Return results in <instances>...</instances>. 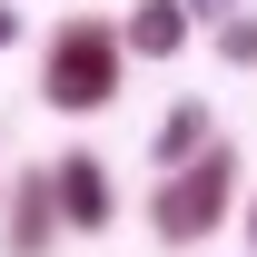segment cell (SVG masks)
Wrapping results in <instances>:
<instances>
[{
    "mask_svg": "<svg viewBox=\"0 0 257 257\" xmlns=\"http://www.w3.org/2000/svg\"><path fill=\"white\" fill-rule=\"evenodd\" d=\"M237 198H247V159H237V139H208L188 168H168L149 188V237L159 247H208Z\"/></svg>",
    "mask_w": 257,
    "mask_h": 257,
    "instance_id": "cell-1",
    "label": "cell"
},
{
    "mask_svg": "<svg viewBox=\"0 0 257 257\" xmlns=\"http://www.w3.org/2000/svg\"><path fill=\"white\" fill-rule=\"evenodd\" d=\"M128 79V50H119V20H99V10H69L60 30L40 40V99L60 109V119H89L109 109Z\"/></svg>",
    "mask_w": 257,
    "mask_h": 257,
    "instance_id": "cell-2",
    "label": "cell"
},
{
    "mask_svg": "<svg viewBox=\"0 0 257 257\" xmlns=\"http://www.w3.org/2000/svg\"><path fill=\"white\" fill-rule=\"evenodd\" d=\"M50 208H60V237H109L119 227V178L99 149H60L50 159Z\"/></svg>",
    "mask_w": 257,
    "mask_h": 257,
    "instance_id": "cell-3",
    "label": "cell"
},
{
    "mask_svg": "<svg viewBox=\"0 0 257 257\" xmlns=\"http://www.w3.org/2000/svg\"><path fill=\"white\" fill-rule=\"evenodd\" d=\"M50 247H60L50 168H10V178H0V257H50Z\"/></svg>",
    "mask_w": 257,
    "mask_h": 257,
    "instance_id": "cell-4",
    "label": "cell"
},
{
    "mask_svg": "<svg viewBox=\"0 0 257 257\" xmlns=\"http://www.w3.org/2000/svg\"><path fill=\"white\" fill-rule=\"evenodd\" d=\"M208 139H227V128H218V109H208V99H168V109H159V128H149V178L188 168Z\"/></svg>",
    "mask_w": 257,
    "mask_h": 257,
    "instance_id": "cell-5",
    "label": "cell"
},
{
    "mask_svg": "<svg viewBox=\"0 0 257 257\" xmlns=\"http://www.w3.org/2000/svg\"><path fill=\"white\" fill-rule=\"evenodd\" d=\"M119 50L128 60H178V50H188V10H178V0H128Z\"/></svg>",
    "mask_w": 257,
    "mask_h": 257,
    "instance_id": "cell-6",
    "label": "cell"
},
{
    "mask_svg": "<svg viewBox=\"0 0 257 257\" xmlns=\"http://www.w3.org/2000/svg\"><path fill=\"white\" fill-rule=\"evenodd\" d=\"M208 40H218V60H227V69H257V10H237V20H218Z\"/></svg>",
    "mask_w": 257,
    "mask_h": 257,
    "instance_id": "cell-7",
    "label": "cell"
},
{
    "mask_svg": "<svg viewBox=\"0 0 257 257\" xmlns=\"http://www.w3.org/2000/svg\"><path fill=\"white\" fill-rule=\"evenodd\" d=\"M178 10H188V30H218V20H237L247 0H178Z\"/></svg>",
    "mask_w": 257,
    "mask_h": 257,
    "instance_id": "cell-8",
    "label": "cell"
},
{
    "mask_svg": "<svg viewBox=\"0 0 257 257\" xmlns=\"http://www.w3.org/2000/svg\"><path fill=\"white\" fill-rule=\"evenodd\" d=\"M237 237H247V257H257V188L237 198Z\"/></svg>",
    "mask_w": 257,
    "mask_h": 257,
    "instance_id": "cell-9",
    "label": "cell"
},
{
    "mask_svg": "<svg viewBox=\"0 0 257 257\" xmlns=\"http://www.w3.org/2000/svg\"><path fill=\"white\" fill-rule=\"evenodd\" d=\"M0 50H20V10H10V0H0Z\"/></svg>",
    "mask_w": 257,
    "mask_h": 257,
    "instance_id": "cell-10",
    "label": "cell"
}]
</instances>
